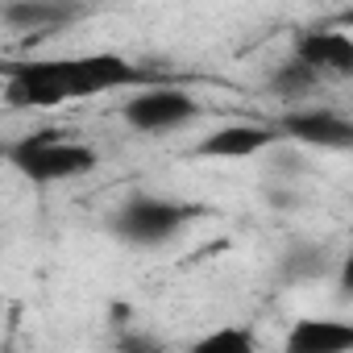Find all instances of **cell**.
<instances>
[{
	"mask_svg": "<svg viewBox=\"0 0 353 353\" xmlns=\"http://www.w3.org/2000/svg\"><path fill=\"white\" fill-rule=\"evenodd\" d=\"M5 100L9 108H59L67 104V83L59 59L34 63H5Z\"/></svg>",
	"mask_w": 353,
	"mask_h": 353,
	"instance_id": "obj_5",
	"label": "cell"
},
{
	"mask_svg": "<svg viewBox=\"0 0 353 353\" xmlns=\"http://www.w3.org/2000/svg\"><path fill=\"white\" fill-rule=\"evenodd\" d=\"M254 349H258V341H254L250 324H225V328L204 332L188 353H254Z\"/></svg>",
	"mask_w": 353,
	"mask_h": 353,
	"instance_id": "obj_11",
	"label": "cell"
},
{
	"mask_svg": "<svg viewBox=\"0 0 353 353\" xmlns=\"http://www.w3.org/2000/svg\"><path fill=\"white\" fill-rule=\"evenodd\" d=\"M283 274L287 279H316V274H324V266H332L328 262V254L324 250H316V245H299L291 258H283Z\"/></svg>",
	"mask_w": 353,
	"mask_h": 353,
	"instance_id": "obj_13",
	"label": "cell"
},
{
	"mask_svg": "<svg viewBox=\"0 0 353 353\" xmlns=\"http://www.w3.org/2000/svg\"><path fill=\"white\" fill-rule=\"evenodd\" d=\"M63 67V83H67V96L71 100H88V96H104V92H121V88H141L150 83V75L141 67H133L129 59L121 54H67L59 59Z\"/></svg>",
	"mask_w": 353,
	"mask_h": 353,
	"instance_id": "obj_3",
	"label": "cell"
},
{
	"mask_svg": "<svg viewBox=\"0 0 353 353\" xmlns=\"http://www.w3.org/2000/svg\"><path fill=\"white\" fill-rule=\"evenodd\" d=\"M75 13L63 9V5H30V0H21V5H5L0 9V21L21 30V34H46V30H59L67 26Z\"/></svg>",
	"mask_w": 353,
	"mask_h": 353,
	"instance_id": "obj_10",
	"label": "cell"
},
{
	"mask_svg": "<svg viewBox=\"0 0 353 353\" xmlns=\"http://www.w3.org/2000/svg\"><path fill=\"white\" fill-rule=\"evenodd\" d=\"M274 141H283V129H279V125H266V121H237V125L212 129V133L196 145V158L241 162V158H258V154L270 150Z\"/></svg>",
	"mask_w": 353,
	"mask_h": 353,
	"instance_id": "obj_7",
	"label": "cell"
},
{
	"mask_svg": "<svg viewBox=\"0 0 353 353\" xmlns=\"http://www.w3.org/2000/svg\"><path fill=\"white\" fill-rule=\"evenodd\" d=\"M112 353H170V349H166V345H162V336H154V332L125 328V332H117Z\"/></svg>",
	"mask_w": 353,
	"mask_h": 353,
	"instance_id": "obj_14",
	"label": "cell"
},
{
	"mask_svg": "<svg viewBox=\"0 0 353 353\" xmlns=\"http://www.w3.org/2000/svg\"><path fill=\"white\" fill-rule=\"evenodd\" d=\"M316 83H320V75H316V71H307L295 54H291L274 75H270V92H274V96H283V100H303V96H312V92H316Z\"/></svg>",
	"mask_w": 353,
	"mask_h": 353,
	"instance_id": "obj_12",
	"label": "cell"
},
{
	"mask_svg": "<svg viewBox=\"0 0 353 353\" xmlns=\"http://www.w3.org/2000/svg\"><path fill=\"white\" fill-rule=\"evenodd\" d=\"M200 216L196 204L183 200H166V196H129L112 216H108V233L133 250H158L166 241H174L192 221Z\"/></svg>",
	"mask_w": 353,
	"mask_h": 353,
	"instance_id": "obj_2",
	"label": "cell"
},
{
	"mask_svg": "<svg viewBox=\"0 0 353 353\" xmlns=\"http://www.w3.org/2000/svg\"><path fill=\"white\" fill-rule=\"evenodd\" d=\"M283 353H353V320L299 316L287 328Z\"/></svg>",
	"mask_w": 353,
	"mask_h": 353,
	"instance_id": "obj_9",
	"label": "cell"
},
{
	"mask_svg": "<svg viewBox=\"0 0 353 353\" xmlns=\"http://www.w3.org/2000/svg\"><path fill=\"white\" fill-rule=\"evenodd\" d=\"M121 117L137 133H170V129H179V125H188V121L200 117V100H192V92H183V88L158 83V88L137 92L121 108Z\"/></svg>",
	"mask_w": 353,
	"mask_h": 353,
	"instance_id": "obj_4",
	"label": "cell"
},
{
	"mask_svg": "<svg viewBox=\"0 0 353 353\" xmlns=\"http://www.w3.org/2000/svg\"><path fill=\"white\" fill-rule=\"evenodd\" d=\"M283 137L316 150H353V117L336 108H291L279 121Z\"/></svg>",
	"mask_w": 353,
	"mask_h": 353,
	"instance_id": "obj_6",
	"label": "cell"
},
{
	"mask_svg": "<svg viewBox=\"0 0 353 353\" xmlns=\"http://www.w3.org/2000/svg\"><path fill=\"white\" fill-rule=\"evenodd\" d=\"M295 59L320 79H353V34L345 30H303L295 38Z\"/></svg>",
	"mask_w": 353,
	"mask_h": 353,
	"instance_id": "obj_8",
	"label": "cell"
},
{
	"mask_svg": "<svg viewBox=\"0 0 353 353\" xmlns=\"http://www.w3.org/2000/svg\"><path fill=\"white\" fill-rule=\"evenodd\" d=\"M332 30L353 34V5H349V9H341V13H332Z\"/></svg>",
	"mask_w": 353,
	"mask_h": 353,
	"instance_id": "obj_16",
	"label": "cell"
},
{
	"mask_svg": "<svg viewBox=\"0 0 353 353\" xmlns=\"http://www.w3.org/2000/svg\"><path fill=\"white\" fill-rule=\"evenodd\" d=\"M336 287H341L345 295H353V245H349V254H345L341 266H336Z\"/></svg>",
	"mask_w": 353,
	"mask_h": 353,
	"instance_id": "obj_15",
	"label": "cell"
},
{
	"mask_svg": "<svg viewBox=\"0 0 353 353\" xmlns=\"http://www.w3.org/2000/svg\"><path fill=\"white\" fill-rule=\"evenodd\" d=\"M9 166H17L30 183H63V179H79V174L96 170V150L88 141H71L59 129H42L30 133L21 141H13L5 150Z\"/></svg>",
	"mask_w": 353,
	"mask_h": 353,
	"instance_id": "obj_1",
	"label": "cell"
}]
</instances>
